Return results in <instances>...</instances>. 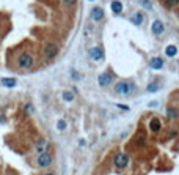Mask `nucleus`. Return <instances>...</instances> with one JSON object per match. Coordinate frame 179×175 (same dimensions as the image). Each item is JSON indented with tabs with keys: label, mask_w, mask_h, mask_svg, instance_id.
I'll use <instances>...</instances> for the list:
<instances>
[{
	"label": "nucleus",
	"mask_w": 179,
	"mask_h": 175,
	"mask_svg": "<svg viewBox=\"0 0 179 175\" xmlns=\"http://www.w3.org/2000/svg\"><path fill=\"white\" fill-rule=\"evenodd\" d=\"M91 19H94V21H102L104 19V10L101 6H94L91 10Z\"/></svg>",
	"instance_id": "7"
},
{
	"label": "nucleus",
	"mask_w": 179,
	"mask_h": 175,
	"mask_svg": "<svg viewBox=\"0 0 179 175\" xmlns=\"http://www.w3.org/2000/svg\"><path fill=\"white\" fill-rule=\"evenodd\" d=\"M112 11L115 13V14H119V13L123 11V3H121V2H118V0L112 2Z\"/></svg>",
	"instance_id": "14"
},
{
	"label": "nucleus",
	"mask_w": 179,
	"mask_h": 175,
	"mask_svg": "<svg viewBox=\"0 0 179 175\" xmlns=\"http://www.w3.org/2000/svg\"><path fill=\"white\" fill-rule=\"evenodd\" d=\"M149 129L153 131V132H159L160 131V122L157 118H153L151 120V123H149Z\"/></svg>",
	"instance_id": "11"
},
{
	"label": "nucleus",
	"mask_w": 179,
	"mask_h": 175,
	"mask_svg": "<svg viewBox=\"0 0 179 175\" xmlns=\"http://www.w3.org/2000/svg\"><path fill=\"white\" fill-rule=\"evenodd\" d=\"M64 3H66V6H72L76 3V0H64Z\"/></svg>",
	"instance_id": "22"
},
{
	"label": "nucleus",
	"mask_w": 179,
	"mask_h": 175,
	"mask_svg": "<svg viewBox=\"0 0 179 175\" xmlns=\"http://www.w3.org/2000/svg\"><path fill=\"white\" fill-rule=\"evenodd\" d=\"M47 149V142L43 139V140H39L38 144H36V150H38V153H44V150Z\"/></svg>",
	"instance_id": "15"
},
{
	"label": "nucleus",
	"mask_w": 179,
	"mask_h": 175,
	"mask_svg": "<svg viewBox=\"0 0 179 175\" xmlns=\"http://www.w3.org/2000/svg\"><path fill=\"white\" fill-rule=\"evenodd\" d=\"M44 54H46V57L53 59V57L58 54V46L55 44V43H47L46 47H44Z\"/></svg>",
	"instance_id": "5"
},
{
	"label": "nucleus",
	"mask_w": 179,
	"mask_h": 175,
	"mask_svg": "<svg viewBox=\"0 0 179 175\" xmlns=\"http://www.w3.org/2000/svg\"><path fill=\"white\" fill-rule=\"evenodd\" d=\"M134 90H135V84H132V82H118L115 87V92L123 96H129Z\"/></svg>",
	"instance_id": "1"
},
{
	"label": "nucleus",
	"mask_w": 179,
	"mask_h": 175,
	"mask_svg": "<svg viewBox=\"0 0 179 175\" xmlns=\"http://www.w3.org/2000/svg\"><path fill=\"white\" fill-rule=\"evenodd\" d=\"M143 5H145V6H146V8H148V10H149V8H151V3H149V2H148V0H143Z\"/></svg>",
	"instance_id": "23"
},
{
	"label": "nucleus",
	"mask_w": 179,
	"mask_h": 175,
	"mask_svg": "<svg viewBox=\"0 0 179 175\" xmlns=\"http://www.w3.org/2000/svg\"><path fill=\"white\" fill-rule=\"evenodd\" d=\"M165 54H167V57H176V54H177V47L170 44L167 46V49H165Z\"/></svg>",
	"instance_id": "13"
},
{
	"label": "nucleus",
	"mask_w": 179,
	"mask_h": 175,
	"mask_svg": "<svg viewBox=\"0 0 179 175\" xmlns=\"http://www.w3.org/2000/svg\"><path fill=\"white\" fill-rule=\"evenodd\" d=\"M149 106H151V107H154V106H157V101H153V103H149Z\"/></svg>",
	"instance_id": "24"
},
{
	"label": "nucleus",
	"mask_w": 179,
	"mask_h": 175,
	"mask_svg": "<svg viewBox=\"0 0 179 175\" xmlns=\"http://www.w3.org/2000/svg\"><path fill=\"white\" fill-rule=\"evenodd\" d=\"M57 128H58L60 131L66 129V122H64V120H58V123H57Z\"/></svg>",
	"instance_id": "20"
},
{
	"label": "nucleus",
	"mask_w": 179,
	"mask_h": 175,
	"mask_svg": "<svg viewBox=\"0 0 179 175\" xmlns=\"http://www.w3.org/2000/svg\"><path fill=\"white\" fill-rule=\"evenodd\" d=\"M0 82H2L3 87H8V88H14V87L18 85V80H16L14 77H3Z\"/></svg>",
	"instance_id": "10"
},
{
	"label": "nucleus",
	"mask_w": 179,
	"mask_h": 175,
	"mask_svg": "<svg viewBox=\"0 0 179 175\" xmlns=\"http://www.w3.org/2000/svg\"><path fill=\"white\" fill-rule=\"evenodd\" d=\"M98 82H99V85L107 87V85H110V82H112V76H110L108 73H102V74L98 77Z\"/></svg>",
	"instance_id": "9"
},
{
	"label": "nucleus",
	"mask_w": 179,
	"mask_h": 175,
	"mask_svg": "<svg viewBox=\"0 0 179 175\" xmlns=\"http://www.w3.org/2000/svg\"><path fill=\"white\" fill-rule=\"evenodd\" d=\"M44 175H53V173H44Z\"/></svg>",
	"instance_id": "25"
},
{
	"label": "nucleus",
	"mask_w": 179,
	"mask_h": 175,
	"mask_svg": "<svg viewBox=\"0 0 179 175\" xmlns=\"http://www.w3.org/2000/svg\"><path fill=\"white\" fill-rule=\"evenodd\" d=\"M143 22V14L142 13H137V14L132 18V24H135V25H140Z\"/></svg>",
	"instance_id": "16"
},
{
	"label": "nucleus",
	"mask_w": 179,
	"mask_h": 175,
	"mask_svg": "<svg viewBox=\"0 0 179 175\" xmlns=\"http://www.w3.org/2000/svg\"><path fill=\"white\" fill-rule=\"evenodd\" d=\"M18 65L22 70H30L33 66V57L30 54H21L19 59H18Z\"/></svg>",
	"instance_id": "2"
},
{
	"label": "nucleus",
	"mask_w": 179,
	"mask_h": 175,
	"mask_svg": "<svg viewBox=\"0 0 179 175\" xmlns=\"http://www.w3.org/2000/svg\"><path fill=\"white\" fill-rule=\"evenodd\" d=\"M113 163H115V166H116L118 169H124V167L127 166V163H129V156L124 155V153H119V155L115 156Z\"/></svg>",
	"instance_id": "3"
},
{
	"label": "nucleus",
	"mask_w": 179,
	"mask_h": 175,
	"mask_svg": "<svg viewBox=\"0 0 179 175\" xmlns=\"http://www.w3.org/2000/svg\"><path fill=\"white\" fill-rule=\"evenodd\" d=\"M52 159L53 158L49 153H39V156H38V166L39 167H47V166L52 164Z\"/></svg>",
	"instance_id": "4"
},
{
	"label": "nucleus",
	"mask_w": 179,
	"mask_h": 175,
	"mask_svg": "<svg viewBox=\"0 0 179 175\" xmlns=\"http://www.w3.org/2000/svg\"><path fill=\"white\" fill-rule=\"evenodd\" d=\"M177 3H179V0H165V5H167V6H170V8L176 6Z\"/></svg>",
	"instance_id": "19"
},
{
	"label": "nucleus",
	"mask_w": 179,
	"mask_h": 175,
	"mask_svg": "<svg viewBox=\"0 0 179 175\" xmlns=\"http://www.w3.org/2000/svg\"><path fill=\"white\" fill-rule=\"evenodd\" d=\"M151 66H153L154 70H160L162 66H163V60L159 59V57H154L153 60H151Z\"/></svg>",
	"instance_id": "12"
},
{
	"label": "nucleus",
	"mask_w": 179,
	"mask_h": 175,
	"mask_svg": "<svg viewBox=\"0 0 179 175\" xmlns=\"http://www.w3.org/2000/svg\"><path fill=\"white\" fill-rule=\"evenodd\" d=\"M90 2H94V0H90Z\"/></svg>",
	"instance_id": "26"
},
{
	"label": "nucleus",
	"mask_w": 179,
	"mask_h": 175,
	"mask_svg": "<svg viewBox=\"0 0 179 175\" xmlns=\"http://www.w3.org/2000/svg\"><path fill=\"white\" fill-rule=\"evenodd\" d=\"M151 29H153L154 35H157V36H160V35L165 32V27H163V24H162L160 21H154L153 25H151Z\"/></svg>",
	"instance_id": "8"
},
{
	"label": "nucleus",
	"mask_w": 179,
	"mask_h": 175,
	"mask_svg": "<svg viewBox=\"0 0 179 175\" xmlns=\"http://www.w3.org/2000/svg\"><path fill=\"white\" fill-rule=\"evenodd\" d=\"M90 57L94 60V62H99L102 57H104V52L101 47H91L90 49Z\"/></svg>",
	"instance_id": "6"
},
{
	"label": "nucleus",
	"mask_w": 179,
	"mask_h": 175,
	"mask_svg": "<svg viewBox=\"0 0 179 175\" xmlns=\"http://www.w3.org/2000/svg\"><path fill=\"white\" fill-rule=\"evenodd\" d=\"M63 98H64L66 101H72V100H74L72 92H64V93H63Z\"/></svg>",
	"instance_id": "18"
},
{
	"label": "nucleus",
	"mask_w": 179,
	"mask_h": 175,
	"mask_svg": "<svg viewBox=\"0 0 179 175\" xmlns=\"http://www.w3.org/2000/svg\"><path fill=\"white\" fill-rule=\"evenodd\" d=\"M160 88V84H149L148 85V92H151V93H153V92H157Z\"/></svg>",
	"instance_id": "17"
},
{
	"label": "nucleus",
	"mask_w": 179,
	"mask_h": 175,
	"mask_svg": "<svg viewBox=\"0 0 179 175\" xmlns=\"http://www.w3.org/2000/svg\"><path fill=\"white\" fill-rule=\"evenodd\" d=\"M116 107H119L121 111H129V109H130V107L126 106V104H116Z\"/></svg>",
	"instance_id": "21"
}]
</instances>
